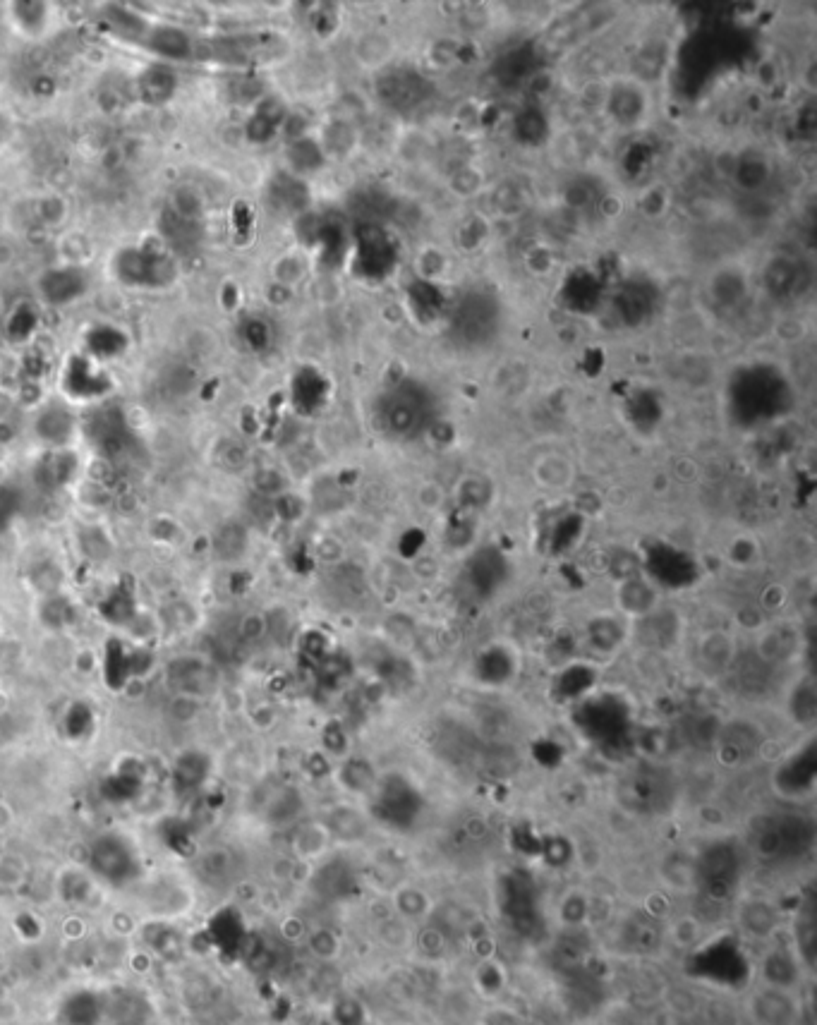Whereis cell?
Segmentation results:
<instances>
[{
  "label": "cell",
  "instance_id": "6da1fadb",
  "mask_svg": "<svg viewBox=\"0 0 817 1025\" xmlns=\"http://www.w3.org/2000/svg\"><path fill=\"white\" fill-rule=\"evenodd\" d=\"M750 863L770 870L794 867L813 853L815 822L798 805L762 810L748 822L746 836L741 839Z\"/></svg>",
  "mask_w": 817,
  "mask_h": 1025
},
{
  "label": "cell",
  "instance_id": "7a4b0ae2",
  "mask_svg": "<svg viewBox=\"0 0 817 1025\" xmlns=\"http://www.w3.org/2000/svg\"><path fill=\"white\" fill-rule=\"evenodd\" d=\"M748 863L741 839H714L693 858L691 882L702 899L729 903L741 889Z\"/></svg>",
  "mask_w": 817,
  "mask_h": 1025
},
{
  "label": "cell",
  "instance_id": "3957f363",
  "mask_svg": "<svg viewBox=\"0 0 817 1025\" xmlns=\"http://www.w3.org/2000/svg\"><path fill=\"white\" fill-rule=\"evenodd\" d=\"M580 733L599 748H614L628 743L633 736V707L614 690H602L583 697L573 707Z\"/></svg>",
  "mask_w": 817,
  "mask_h": 1025
},
{
  "label": "cell",
  "instance_id": "277c9868",
  "mask_svg": "<svg viewBox=\"0 0 817 1025\" xmlns=\"http://www.w3.org/2000/svg\"><path fill=\"white\" fill-rule=\"evenodd\" d=\"M616 796H619L623 810L638 812V815L667 812L676 796L674 774L659 762H635L621 774L619 784H616Z\"/></svg>",
  "mask_w": 817,
  "mask_h": 1025
},
{
  "label": "cell",
  "instance_id": "5b68a950",
  "mask_svg": "<svg viewBox=\"0 0 817 1025\" xmlns=\"http://www.w3.org/2000/svg\"><path fill=\"white\" fill-rule=\"evenodd\" d=\"M767 748V733L755 719L729 717L719 719L710 752L726 769H750L762 760Z\"/></svg>",
  "mask_w": 817,
  "mask_h": 1025
},
{
  "label": "cell",
  "instance_id": "8992f818",
  "mask_svg": "<svg viewBox=\"0 0 817 1025\" xmlns=\"http://www.w3.org/2000/svg\"><path fill=\"white\" fill-rule=\"evenodd\" d=\"M815 767V738L813 733H808L806 741L791 750L789 755H784V760L772 772L774 791L786 800V805H798L801 800L813 796Z\"/></svg>",
  "mask_w": 817,
  "mask_h": 1025
},
{
  "label": "cell",
  "instance_id": "52a82bcc",
  "mask_svg": "<svg viewBox=\"0 0 817 1025\" xmlns=\"http://www.w3.org/2000/svg\"><path fill=\"white\" fill-rule=\"evenodd\" d=\"M738 654V642L724 630L700 633L691 647V664L695 673L707 681H724Z\"/></svg>",
  "mask_w": 817,
  "mask_h": 1025
},
{
  "label": "cell",
  "instance_id": "ba28073f",
  "mask_svg": "<svg viewBox=\"0 0 817 1025\" xmlns=\"http://www.w3.org/2000/svg\"><path fill=\"white\" fill-rule=\"evenodd\" d=\"M664 604L662 587L647 575H626L614 587V611L628 623L650 616Z\"/></svg>",
  "mask_w": 817,
  "mask_h": 1025
},
{
  "label": "cell",
  "instance_id": "9c48e42d",
  "mask_svg": "<svg viewBox=\"0 0 817 1025\" xmlns=\"http://www.w3.org/2000/svg\"><path fill=\"white\" fill-rule=\"evenodd\" d=\"M425 422L427 415L420 405V398L410 400V393L386 398L379 408V427L391 439H413L427 427Z\"/></svg>",
  "mask_w": 817,
  "mask_h": 1025
},
{
  "label": "cell",
  "instance_id": "30bf717a",
  "mask_svg": "<svg viewBox=\"0 0 817 1025\" xmlns=\"http://www.w3.org/2000/svg\"><path fill=\"white\" fill-rule=\"evenodd\" d=\"M681 633V616L667 604L659 606V609L652 611L650 616L631 623V638L638 640L643 647H650V650L657 652H667L671 647L679 645Z\"/></svg>",
  "mask_w": 817,
  "mask_h": 1025
},
{
  "label": "cell",
  "instance_id": "8fae6325",
  "mask_svg": "<svg viewBox=\"0 0 817 1025\" xmlns=\"http://www.w3.org/2000/svg\"><path fill=\"white\" fill-rule=\"evenodd\" d=\"M583 638L590 652L599 654V657H614L623 642L631 638V623L621 618L616 611L599 614L587 621Z\"/></svg>",
  "mask_w": 817,
  "mask_h": 1025
},
{
  "label": "cell",
  "instance_id": "7c38bea8",
  "mask_svg": "<svg viewBox=\"0 0 817 1025\" xmlns=\"http://www.w3.org/2000/svg\"><path fill=\"white\" fill-rule=\"evenodd\" d=\"M784 709L786 719L791 724L803 729L806 733L813 731L817 717V700H815V683L808 673H801L794 681L784 688Z\"/></svg>",
  "mask_w": 817,
  "mask_h": 1025
},
{
  "label": "cell",
  "instance_id": "4fadbf2b",
  "mask_svg": "<svg viewBox=\"0 0 817 1025\" xmlns=\"http://www.w3.org/2000/svg\"><path fill=\"white\" fill-rule=\"evenodd\" d=\"M120 276L125 278L127 283H139V285H154L159 281H166L168 276H163L159 269H168L166 259L149 257V254L142 252H127L120 257L118 262Z\"/></svg>",
  "mask_w": 817,
  "mask_h": 1025
},
{
  "label": "cell",
  "instance_id": "5bb4252c",
  "mask_svg": "<svg viewBox=\"0 0 817 1025\" xmlns=\"http://www.w3.org/2000/svg\"><path fill=\"white\" fill-rule=\"evenodd\" d=\"M738 923L753 937H770L779 925V913L770 906V901L748 899L738 903Z\"/></svg>",
  "mask_w": 817,
  "mask_h": 1025
},
{
  "label": "cell",
  "instance_id": "9a60e30c",
  "mask_svg": "<svg viewBox=\"0 0 817 1025\" xmlns=\"http://www.w3.org/2000/svg\"><path fill=\"white\" fill-rule=\"evenodd\" d=\"M175 92V75L168 68H149L139 77V94L147 103H166Z\"/></svg>",
  "mask_w": 817,
  "mask_h": 1025
},
{
  "label": "cell",
  "instance_id": "2e32d148",
  "mask_svg": "<svg viewBox=\"0 0 817 1025\" xmlns=\"http://www.w3.org/2000/svg\"><path fill=\"white\" fill-rule=\"evenodd\" d=\"M82 288V276L75 271H51L41 281V290H44L48 302H70L72 297L82 293Z\"/></svg>",
  "mask_w": 817,
  "mask_h": 1025
},
{
  "label": "cell",
  "instance_id": "e0dca14e",
  "mask_svg": "<svg viewBox=\"0 0 817 1025\" xmlns=\"http://www.w3.org/2000/svg\"><path fill=\"white\" fill-rule=\"evenodd\" d=\"M149 48L163 58H187L190 53V39L175 27H159L149 36Z\"/></svg>",
  "mask_w": 817,
  "mask_h": 1025
},
{
  "label": "cell",
  "instance_id": "ac0fdd59",
  "mask_svg": "<svg viewBox=\"0 0 817 1025\" xmlns=\"http://www.w3.org/2000/svg\"><path fill=\"white\" fill-rule=\"evenodd\" d=\"M70 432H72V420L65 410H48L41 415L39 436H44L46 441L60 444V441L68 439Z\"/></svg>",
  "mask_w": 817,
  "mask_h": 1025
},
{
  "label": "cell",
  "instance_id": "d6986e66",
  "mask_svg": "<svg viewBox=\"0 0 817 1025\" xmlns=\"http://www.w3.org/2000/svg\"><path fill=\"white\" fill-rule=\"evenodd\" d=\"M549 467V472L552 475H547L542 479V484H547L549 489H561V487H568L573 479V465L571 460L561 458V456H549L547 460H544Z\"/></svg>",
  "mask_w": 817,
  "mask_h": 1025
},
{
  "label": "cell",
  "instance_id": "ffe728a7",
  "mask_svg": "<svg viewBox=\"0 0 817 1025\" xmlns=\"http://www.w3.org/2000/svg\"><path fill=\"white\" fill-rule=\"evenodd\" d=\"M0 882L5 887H20L24 882V860L15 858V855H5L0 858Z\"/></svg>",
  "mask_w": 817,
  "mask_h": 1025
},
{
  "label": "cell",
  "instance_id": "44dd1931",
  "mask_svg": "<svg viewBox=\"0 0 817 1025\" xmlns=\"http://www.w3.org/2000/svg\"><path fill=\"white\" fill-rule=\"evenodd\" d=\"M12 820H15V815H12L10 805H8V803H3V800H0V834H3L5 829H10Z\"/></svg>",
  "mask_w": 817,
  "mask_h": 1025
},
{
  "label": "cell",
  "instance_id": "7402d4cb",
  "mask_svg": "<svg viewBox=\"0 0 817 1025\" xmlns=\"http://www.w3.org/2000/svg\"><path fill=\"white\" fill-rule=\"evenodd\" d=\"M5 1004V987H0V1006Z\"/></svg>",
  "mask_w": 817,
  "mask_h": 1025
}]
</instances>
